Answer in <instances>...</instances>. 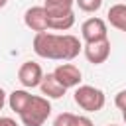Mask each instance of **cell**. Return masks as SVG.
Wrapping results in <instances>:
<instances>
[{
  "label": "cell",
  "instance_id": "obj_17",
  "mask_svg": "<svg viewBox=\"0 0 126 126\" xmlns=\"http://www.w3.org/2000/svg\"><path fill=\"white\" fill-rule=\"evenodd\" d=\"M0 126H20V124L10 116H0Z\"/></svg>",
  "mask_w": 126,
  "mask_h": 126
},
{
  "label": "cell",
  "instance_id": "obj_11",
  "mask_svg": "<svg viewBox=\"0 0 126 126\" xmlns=\"http://www.w3.org/2000/svg\"><path fill=\"white\" fill-rule=\"evenodd\" d=\"M30 98H32V94H30L26 89H16V91H12V93L8 94V104H10V108H12L16 114H20V112L26 108V104L30 102Z\"/></svg>",
  "mask_w": 126,
  "mask_h": 126
},
{
  "label": "cell",
  "instance_id": "obj_7",
  "mask_svg": "<svg viewBox=\"0 0 126 126\" xmlns=\"http://www.w3.org/2000/svg\"><path fill=\"white\" fill-rule=\"evenodd\" d=\"M53 75H55V79H57L65 89L79 87V83H81V79H83L81 69H79L77 65H73V63H61V65H57L55 71H53Z\"/></svg>",
  "mask_w": 126,
  "mask_h": 126
},
{
  "label": "cell",
  "instance_id": "obj_8",
  "mask_svg": "<svg viewBox=\"0 0 126 126\" xmlns=\"http://www.w3.org/2000/svg\"><path fill=\"white\" fill-rule=\"evenodd\" d=\"M83 51H85V57L89 63L100 65L110 57V41L102 39V41H94V43H85Z\"/></svg>",
  "mask_w": 126,
  "mask_h": 126
},
{
  "label": "cell",
  "instance_id": "obj_2",
  "mask_svg": "<svg viewBox=\"0 0 126 126\" xmlns=\"http://www.w3.org/2000/svg\"><path fill=\"white\" fill-rule=\"evenodd\" d=\"M51 114V102L45 96H35L32 94L30 102L26 108L20 112V120L24 126H43V122Z\"/></svg>",
  "mask_w": 126,
  "mask_h": 126
},
{
  "label": "cell",
  "instance_id": "obj_6",
  "mask_svg": "<svg viewBox=\"0 0 126 126\" xmlns=\"http://www.w3.org/2000/svg\"><path fill=\"white\" fill-rule=\"evenodd\" d=\"M24 24L35 32V33H41V32H47L49 30V16H47V10L43 6H32L26 10L24 14Z\"/></svg>",
  "mask_w": 126,
  "mask_h": 126
},
{
  "label": "cell",
  "instance_id": "obj_1",
  "mask_svg": "<svg viewBox=\"0 0 126 126\" xmlns=\"http://www.w3.org/2000/svg\"><path fill=\"white\" fill-rule=\"evenodd\" d=\"M83 45L79 37L71 33H49L41 32L33 37V51L43 59L53 61H73L81 53Z\"/></svg>",
  "mask_w": 126,
  "mask_h": 126
},
{
  "label": "cell",
  "instance_id": "obj_15",
  "mask_svg": "<svg viewBox=\"0 0 126 126\" xmlns=\"http://www.w3.org/2000/svg\"><path fill=\"white\" fill-rule=\"evenodd\" d=\"M75 4L79 6V10L93 14V12L100 10V6H102V0H75Z\"/></svg>",
  "mask_w": 126,
  "mask_h": 126
},
{
  "label": "cell",
  "instance_id": "obj_10",
  "mask_svg": "<svg viewBox=\"0 0 126 126\" xmlns=\"http://www.w3.org/2000/svg\"><path fill=\"white\" fill-rule=\"evenodd\" d=\"M106 20L112 28L120 30V32H126V4H114L110 6L108 14H106Z\"/></svg>",
  "mask_w": 126,
  "mask_h": 126
},
{
  "label": "cell",
  "instance_id": "obj_18",
  "mask_svg": "<svg viewBox=\"0 0 126 126\" xmlns=\"http://www.w3.org/2000/svg\"><path fill=\"white\" fill-rule=\"evenodd\" d=\"M77 126H93V120H91L89 116H79Z\"/></svg>",
  "mask_w": 126,
  "mask_h": 126
},
{
  "label": "cell",
  "instance_id": "obj_12",
  "mask_svg": "<svg viewBox=\"0 0 126 126\" xmlns=\"http://www.w3.org/2000/svg\"><path fill=\"white\" fill-rule=\"evenodd\" d=\"M47 16H49V14H47ZM73 24H75V14H73V12L49 16V30H55V32H67L69 28H73Z\"/></svg>",
  "mask_w": 126,
  "mask_h": 126
},
{
  "label": "cell",
  "instance_id": "obj_14",
  "mask_svg": "<svg viewBox=\"0 0 126 126\" xmlns=\"http://www.w3.org/2000/svg\"><path fill=\"white\" fill-rule=\"evenodd\" d=\"M77 120H79V114H73V112H61V114L55 116L53 126H77Z\"/></svg>",
  "mask_w": 126,
  "mask_h": 126
},
{
  "label": "cell",
  "instance_id": "obj_19",
  "mask_svg": "<svg viewBox=\"0 0 126 126\" xmlns=\"http://www.w3.org/2000/svg\"><path fill=\"white\" fill-rule=\"evenodd\" d=\"M4 104H6V93H4V89L0 87V110L4 108Z\"/></svg>",
  "mask_w": 126,
  "mask_h": 126
},
{
  "label": "cell",
  "instance_id": "obj_13",
  "mask_svg": "<svg viewBox=\"0 0 126 126\" xmlns=\"http://www.w3.org/2000/svg\"><path fill=\"white\" fill-rule=\"evenodd\" d=\"M73 4H75V0H45L43 8L47 10L49 16H55V14L73 12Z\"/></svg>",
  "mask_w": 126,
  "mask_h": 126
},
{
  "label": "cell",
  "instance_id": "obj_20",
  "mask_svg": "<svg viewBox=\"0 0 126 126\" xmlns=\"http://www.w3.org/2000/svg\"><path fill=\"white\" fill-rule=\"evenodd\" d=\"M6 4H8V0H0V8H4Z\"/></svg>",
  "mask_w": 126,
  "mask_h": 126
},
{
  "label": "cell",
  "instance_id": "obj_4",
  "mask_svg": "<svg viewBox=\"0 0 126 126\" xmlns=\"http://www.w3.org/2000/svg\"><path fill=\"white\" fill-rule=\"evenodd\" d=\"M81 35H83L85 43H94V41L108 39L106 22L102 18H89V20H85L83 26H81Z\"/></svg>",
  "mask_w": 126,
  "mask_h": 126
},
{
  "label": "cell",
  "instance_id": "obj_21",
  "mask_svg": "<svg viewBox=\"0 0 126 126\" xmlns=\"http://www.w3.org/2000/svg\"><path fill=\"white\" fill-rule=\"evenodd\" d=\"M122 118H124V122H126V110H124V112H122Z\"/></svg>",
  "mask_w": 126,
  "mask_h": 126
},
{
  "label": "cell",
  "instance_id": "obj_9",
  "mask_svg": "<svg viewBox=\"0 0 126 126\" xmlns=\"http://www.w3.org/2000/svg\"><path fill=\"white\" fill-rule=\"evenodd\" d=\"M39 89H41V94H43L45 98H61V96L65 94V91H67V89L55 79L53 73H47V75L43 77Z\"/></svg>",
  "mask_w": 126,
  "mask_h": 126
},
{
  "label": "cell",
  "instance_id": "obj_3",
  "mask_svg": "<svg viewBox=\"0 0 126 126\" xmlns=\"http://www.w3.org/2000/svg\"><path fill=\"white\" fill-rule=\"evenodd\" d=\"M73 98L79 104V108H83L87 112H98V110H102V106L106 102L104 93L93 85H79L75 89Z\"/></svg>",
  "mask_w": 126,
  "mask_h": 126
},
{
  "label": "cell",
  "instance_id": "obj_5",
  "mask_svg": "<svg viewBox=\"0 0 126 126\" xmlns=\"http://www.w3.org/2000/svg\"><path fill=\"white\" fill-rule=\"evenodd\" d=\"M43 71L39 67V63L35 61H26L20 65L18 69V81L22 83L24 89H33V87H39L41 81H43Z\"/></svg>",
  "mask_w": 126,
  "mask_h": 126
},
{
  "label": "cell",
  "instance_id": "obj_22",
  "mask_svg": "<svg viewBox=\"0 0 126 126\" xmlns=\"http://www.w3.org/2000/svg\"><path fill=\"white\" fill-rule=\"evenodd\" d=\"M106 126H116V124H106Z\"/></svg>",
  "mask_w": 126,
  "mask_h": 126
},
{
  "label": "cell",
  "instance_id": "obj_16",
  "mask_svg": "<svg viewBox=\"0 0 126 126\" xmlns=\"http://www.w3.org/2000/svg\"><path fill=\"white\" fill-rule=\"evenodd\" d=\"M114 104H116L122 112L126 110V89L120 91V93H116V96H114Z\"/></svg>",
  "mask_w": 126,
  "mask_h": 126
}]
</instances>
